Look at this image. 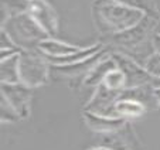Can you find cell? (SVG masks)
Returning <instances> with one entry per match:
<instances>
[{
	"mask_svg": "<svg viewBox=\"0 0 160 150\" xmlns=\"http://www.w3.org/2000/svg\"><path fill=\"white\" fill-rule=\"evenodd\" d=\"M91 14L95 28L102 38H105L133 27L145 17L146 13L118 0H94Z\"/></svg>",
	"mask_w": 160,
	"mask_h": 150,
	"instance_id": "obj_1",
	"label": "cell"
},
{
	"mask_svg": "<svg viewBox=\"0 0 160 150\" xmlns=\"http://www.w3.org/2000/svg\"><path fill=\"white\" fill-rule=\"evenodd\" d=\"M159 23V17H154L150 14H145V17L135 24L133 27L128 28V30L122 31V33H116L113 36L105 37L106 45H111L113 50L123 52V54L132 57L138 62H140V50L146 47H153L152 44V36L156 33V27Z\"/></svg>",
	"mask_w": 160,
	"mask_h": 150,
	"instance_id": "obj_2",
	"label": "cell"
},
{
	"mask_svg": "<svg viewBox=\"0 0 160 150\" xmlns=\"http://www.w3.org/2000/svg\"><path fill=\"white\" fill-rule=\"evenodd\" d=\"M2 28L9 34L16 45L23 50H37L38 44L50 36L27 12L10 16L2 23Z\"/></svg>",
	"mask_w": 160,
	"mask_h": 150,
	"instance_id": "obj_3",
	"label": "cell"
},
{
	"mask_svg": "<svg viewBox=\"0 0 160 150\" xmlns=\"http://www.w3.org/2000/svg\"><path fill=\"white\" fill-rule=\"evenodd\" d=\"M20 82L30 88L48 84L51 77V64L38 50H23L18 57Z\"/></svg>",
	"mask_w": 160,
	"mask_h": 150,
	"instance_id": "obj_4",
	"label": "cell"
},
{
	"mask_svg": "<svg viewBox=\"0 0 160 150\" xmlns=\"http://www.w3.org/2000/svg\"><path fill=\"white\" fill-rule=\"evenodd\" d=\"M111 57L115 60L118 68L123 72L125 78H126V89H133V88L140 87H159V84L146 71L145 67L136 60H133L132 57L118 51V50H113V48L111 50Z\"/></svg>",
	"mask_w": 160,
	"mask_h": 150,
	"instance_id": "obj_5",
	"label": "cell"
},
{
	"mask_svg": "<svg viewBox=\"0 0 160 150\" xmlns=\"http://www.w3.org/2000/svg\"><path fill=\"white\" fill-rule=\"evenodd\" d=\"M108 52H111V47L105 45L101 52L92 55L91 58L84 61H79L75 64H70V65H51V74L60 75L61 78L70 79V87L71 88H78V85L82 87L85 77L89 74V71L99 62L102 57H105Z\"/></svg>",
	"mask_w": 160,
	"mask_h": 150,
	"instance_id": "obj_6",
	"label": "cell"
},
{
	"mask_svg": "<svg viewBox=\"0 0 160 150\" xmlns=\"http://www.w3.org/2000/svg\"><path fill=\"white\" fill-rule=\"evenodd\" d=\"M0 92H2V96H4L7 102L13 106L20 119H27L30 116L33 88L21 82L18 84H2L0 82Z\"/></svg>",
	"mask_w": 160,
	"mask_h": 150,
	"instance_id": "obj_7",
	"label": "cell"
},
{
	"mask_svg": "<svg viewBox=\"0 0 160 150\" xmlns=\"http://www.w3.org/2000/svg\"><path fill=\"white\" fill-rule=\"evenodd\" d=\"M27 13L41 26L50 37H55L60 28V17L55 9L47 0H31L28 2Z\"/></svg>",
	"mask_w": 160,
	"mask_h": 150,
	"instance_id": "obj_8",
	"label": "cell"
},
{
	"mask_svg": "<svg viewBox=\"0 0 160 150\" xmlns=\"http://www.w3.org/2000/svg\"><path fill=\"white\" fill-rule=\"evenodd\" d=\"M121 92L122 91L109 89L103 84L98 85L89 101L84 105V111H89L109 118H118L115 113V102L119 99Z\"/></svg>",
	"mask_w": 160,
	"mask_h": 150,
	"instance_id": "obj_9",
	"label": "cell"
},
{
	"mask_svg": "<svg viewBox=\"0 0 160 150\" xmlns=\"http://www.w3.org/2000/svg\"><path fill=\"white\" fill-rule=\"evenodd\" d=\"M82 118L85 125L97 133H118L128 126L125 118H109L89 111H82Z\"/></svg>",
	"mask_w": 160,
	"mask_h": 150,
	"instance_id": "obj_10",
	"label": "cell"
},
{
	"mask_svg": "<svg viewBox=\"0 0 160 150\" xmlns=\"http://www.w3.org/2000/svg\"><path fill=\"white\" fill-rule=\"evenodd\" d=\"M148 111V106L139 101V99L130 98L125 93V89L121 92L119 99L115 102V113L118 118H125V119H135V118L142 116Z\"/></svg>",
	"mask_w": 160,
	"mask_h": 150,
	"instance_id": "obj_11",
	"label": "cell"
},
{
	"mask_svg": "<svg viewBox=\"0 0 160 150\" xmlns=\"http://www.w3.org/2000/svg\"><path fill=\"white\" fill-rule=\"evenodd\" d=\"M81 45L70 44V42L57 40L55 37H50V38L44 40L38 44L37 50L41 51L47 58H58V57H65L72 52H77L81 50Z\"/></svg>",
	"mask_w": 160,
	"mask_h": 150,
	"instance_id": "obj_12",
	"label": "cell"
},
{
	"mask_svg": "<svg viewBox=\"0 0 160 150\" xmlns=\"http://www.w3.org/2000/svg\"><path fill=\"white\" fill-rule=\"evenodd\" d=\"M112 50V48H111ZM116 62L115 60L111 57V52L102 57L99 60V62L94 67V68L89 71V74L85 77L84 82H82V87L85 88H97L98 85H101L105 79V77L109 74V71H112L113 68H116Z\"/></svg>",
	"mask_w": 160,
	"mask_h": 150,
	"instance_id": "obj_13",
	"label": "cell"
},
{
	"mask_svg": "<svg viewBox=\"0 0 160 150\" xmlns=\"http://www.w3.org/2000/svg\"><path fill=\"white\" fill-rule=\"evenodd\" d=\"M18 57H20V52L9 58L0 60V82L2 84H18L20 82Z\"/></svg>",
	"mask_w": 160,
	"mask_h": 150,
	"instance_id": "obj_14",
	"label": "cell"
},
{
	"mask_svg": "<svg viewBox=\"0 0 160 150\" xmlns=\"http://www.w3.org/2000/svg\"><path fill=\"white\" fill-rule=\"evenodd\" d=\"M102 84L105 85L106 88L112 89V91L126 89V78H125L123 72H122L118 67L113 68L112 71H109V74L105 77V79H103Z\"/></svg>",
	"mask_w": 160,
	"mask_h": 150,
	"instance_id": "obj_15",
	"label": "cell"
},
{
	"mask_svg": "<svg viewBox=\"0 0 160 150\" xmlns=\"http://www.w3.org/2000/svg\"><path fill=\"white\" fill-rule=\"evenodd\" d=\"M143 67L154 78V81L160 85V52L154 51L153 54L149 55L145 60V62H143Z\"/></svg>",
	"mask_w": 160,
	"mask_h": 150,
	"instance_id": "obj_16",
	"label": "cell"
},
{
	"mask_svg": "<svg viewBox=\"0 0 160 150\" xmlns=\"http://www.w3.org/2000/svg\"><path fill=\"white\" fill-rule=\"evenodd\" d=\"M0 119L2 122H16L18 120V115L13 109V106L7 102V99L4 96L0 98Z\"/></svg>",
	"mask_w": 160,
	"mask_h": 150,
	"instance_id": "obj_17",
	"label": "cell"
},
{
	"mask_svg": "<svg viewBox=\"0 0 160 150\" xmlns=\"http://www.w3.org/2000/svg\"><path fill=\"white\" fill-rule=\"evenodd\" d=\"M3 50H18V51H21L20 48L13 42V40L9 37V34L2 28L0 30V51H3Z\"/></svg>",
	"mask_w": 160,
	"mask_h": 150,
	"instance_id": "obj_18",
	"label": "cell"
},
{
	"mask_svg": "<svg viewBox=\"0 0 160 150\" xmlns=\"http://www.w3.org/2000/svg\"><path fill=\"white\" fill-rule=\"evenodd\" d=\"M152 44H153V50L156 52H160V33H154L152 36Z\"/></svg>",
	"mask_w": 160,
	"mask_h": 150,
	"instance_id": "obj_19",
	"label": "cell"
},
{
	"mask_svg": "<svg viewBox=\"0 0 160 150\" xmlns=\"http://www.w3.org/2000/svg\"><path fill=\"white\" fill-rule=\"evenodd\" d=\"M152 92H153V96H154V99H156V102L160 105V85L159 87H154Z\"/></svg>",
	"mask_w": 160,
	"mask_h": 150,
	"instance_id": "obj_20",
	"label": "cell"
},
{
	"mask_svg": "<svg viewBox=\"0 0 160 150\" xmlns=\"http://www.w3.org/2000/svg\"><path fill=\"white\" fill-rule=\"evenodd\" d=\"M28 2H31V0H28Z\"/></svg>",
	"mask_w": 160,
	"mask_h": 150,
	"instance_id": "obj_21",
	"label": "cell"
}]
</instances>
